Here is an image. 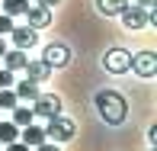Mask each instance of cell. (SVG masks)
Listing matches in <instances>:
<instances>
[{
  "mask_svg": "<svg viewBox=\"0 0 157 151\" xmlns=\"http://www.w3.org/2000/svg\"><path fill=\"white\" fill-rule=\"evenodd\" d=\"M93 103H96V113L103 116V122H109V125H122L125 116H128L125 97H122V93H116V90H99Z\"/></svg>",
  "mask_w": 157,
  "mask_h": 151,
  "instance_id": "1",
  "label": "cell"
},
{
  "mask_svg": "<svg viewBox=\"0 0 157 151\" xmlns=\"http://www.w3.org/2000/svg\"><path fill=\"white\" fill-rule=\"evenodd\" d=\"M74 132H77V125L71 119H64V116H55V119H48V125H45V141H71L74 138Z\"/></svg>",
  "mask_w": 157,
  "mask_h": 151,
  "instance_id": "2",
  "label": "cell"
},
{
  "mask_svg": "<svg viewBox=\"0 0 157 151\" xmlns=\"http://www.w3.org/2000/svg\"><path fill=\"white\" fill-rule=\"evenodd\" d=\"M32 113L39 119H55L61 116V97L58 93H39V97L32 100Z\"/></svg>",
  "mask_w": 157,
  "mask_h": 151,
  "instance_id": "3",
  "label": "cell"
},
{
  "mask_svg": "<svg viewBox=\"0 0 157 151\" xmlns=\"http://www.w3.org/2000/svg\"><path fill=\"white\" fill-rule=\"evenodd\" d=\"M42 61L48 64V68H67L71 64V48L64 45V42H48L45 48H42Z\"/></svg>",
  "mask_w": 157,
  "mask_h": 151,
  "instance_id": "4",
  "label": "cell"
},
{
  "mask_svg": "<svg viewBox=\"0 0 157 151\" xmlns=\"http://www.w3.org/2000/svg\"><path fill=\"white\" fill-rule=\"evenodd\" d=\"M103 68L109 71V74H125V71L132 68V52H125V48H109V52L103 55Z\"/></svg>",
  "mask_w": 157,
  "mask_h": 151,
  "instance_id": "5",
  "label": "cell"
},
{
  "mask_svg": "<svg viewBox=\"0 0 157 151\" xmlns=\"http://www.w3.org/2000/svg\"><path fill=\"white\" fill-rule=\"evenodd\" d=\"M119 16H122V26H125V29H144V26H151V23H147V10L138 6V3H128Z\"/></svg>",
  "mask_w": 157,
  "mask_h": 151,
  "instance_id": "6",
  "label": "cell"
},
{
  "mask_svg": "<svg viewBox=\"0 0 157 151\" xmlns=\"http://www.w3.org/2000/svg\"><path fill=\"white\" fill-rule=\"evenodd\" d=\"M132 71L138 77H154L157 74V55L154 52H138L132 55Z\"/></svg>",
  "mask_w": 157,
  "mask_h": 151,
  "instance_id": "7",
  "label": "cell"
},
{
  "mask_svg": "<svg viewBox=\"0 0 157 151\" xmlns=\"http://www.w3.org/2000/svg\"><path fill=\"white\" fill-rule=\"evenodd\" d=\"M26 16V23H29V29H45L48 23H52V10H48V6H39V3H29V10L23 13Z\"/></svg>",
  "mask_w": 157,
  "mask_h": 151,
  "instance_id": "8",
  "label": "cell"
},
{
  "mask_svg": "<svg viewBox=\"0 0 157 151\" xmlns=\"http://www.w3.org/2000/svg\"><path fill=\"white\" fill-rule=\"evenodd\" d=\"M10 35H13V45H16V48H23V52H29L35 42H39V32L29 29V26H13Z\"/></svg>",
  "mask_w": 157,
  "mask_h": 151,
  "instance_id": "9",
  "label": "cell"
},
{
  "mask_svg": "<svg viewBox=\"0 0 157 151\" xmlns=\"http://www.w3.org/2000/svg\"><path fill=\"white\" fill-rule=\"evenodd\" d=\"M19 141H23V145H29V148L42 145V141H45V129H42V125H35V122H29V125H23V129H19Z\"/></svg>",
  "mask_w": 157,
  "mask_h": 151,
  "instance_id": "10",
  "label": "cell"
},
{
  "mask_svg": "<svg viewBox=\"0 0 157 151\" xmlns=\"http://www.w3.org/2000/svg\"><path fill=\"white\" fill-rule=\"evenodd\" d=\"M26 81H32V84H42V81H48V74H52V68H48L45 61H26Z\"/></svg>",
  "mask_w": 157,
  "mask_h": 151,
  "instance_id": "11",
  "label": "cell"
},
{
  "mask_svg": "<svg viewBox=\"0 0 157 151\" xmlns=\"http://www.w3.org/2000/svg\"><path fill=\"white\" fill-rule=\"evenodd\" d=\"M13 93H16L19 103H32L42 90H39V84H32V81H16V84H13Z\"/></svg>",
  "mask_w": 157,
  "mask_h": 151,
  "instance_id": "12",
  "label": "cell"
},
{
  "mask_svg": "<svg viewBox=\"0 0 157 151\" xmlns=\"http://www.w3.org/2000/svg\"><path fill=\"white\" fill-rule=\"evenodd\" d=\"M0 58H3V68L6 71H23L26 61H29V55H26L23 48H13V52H3Z\"/></svg>",
  "mask_w": 157,
  "mask_h": 151,
  "instance_id": "13",
  "label": "cell"
},
{
  "mask_svg": "<svg viewBox=\"0 0 157 151\" xmlns=\"http://www.w3.org/2000/svg\"><path fill=\"white\" fill-rule=\"evenodd\" d=\"M13 125L16 129H23V125H29V122H35V113H32V106H23V103H16L13 106Z\"/></svg>",
  "mask_w": 157,
  "mask_h": 151,
  "instance_id": "14",
  "label": "cell"
},
{
  "mask_svg": "<svg viewBox=\"0 0 157 151\" xmlns=\"http://www.w3.org/2000/svg\"><path fill=\"white\" fill-rule=\"evenodd\" d=\"M96 10L103 13V16H119V13L128 6V0H93Z\"/></svg>",
  "mask_w": 157,
  "mask_h": 151,
  "instance_id": "15",
  "label": "cell"
},
{
  "mask_svg": "<svg viewBox=\"0 0 157 151\" xmlns=\"http://www.w3.org/2000/svg\"><path fill=\"white\" fill-rule=\"evenodd\" d=\"M29 10V0H3V13L6 16H23Z\"/></svg>",
  "mask_w": 157,
  "mask_h": 151,
  "instance_id": "16",
  "label": "cell"
},
{
  "mask_svg": "<svg viewBox=\"0 0 157 151\" xmlns=\"http://www.w3.org/2000/svg\"><path fill=\"white\" fill-rule=\"evenodd\" d=\"M19 138V129L13 122H0V145H10V141Z\"/></svg>",
  "mask_w": 157,
  "mask_h": 151,
  "instance_id": "17",
  "label": "cell"
},
{
  "mask_svg": "<svg viewBox=\"0 0 157 151\" xmlns=\"http://www.w3.org/2000/svg\"><path fill=\"white\" fill-rule=\"evenodd\" d=\"M19 100H16V93H13V87H3L0 90V109H13Z\"/></svg>",
  "mask_w": 157,
  "mask_h": 151,
  "instance_id": "18",
  "label": "cell"
},
{
  "mask_svg": "<svg viewBox=\"0 0 157 151\" xmlns=\"http://www.w3.org/2000/svg\"><path fill=\"white\" fill-rule=\"evenodd\" d=\"M10 29H13V16L0 13V35H10Z\"/></svg>",
  "mask_w": 157,
  "mask_h": 151,
  "instance_id": "19",
  "label": "cell"
},
{
  "mask_svg": "<svg viewBox=\"0 0 157 151\" xmlns=\"http://www.w3.org/2000/svg\"><path fill=\"white\" fill-rule=\"evenodd\" d=\"M13 84H16V81H13V71H0V90H3V87H13Z\"/></svg>",
  "mask_w": 157,
  "mask_h": 151,
  "instance_id": "20",
  "label": "cell"
},
{
  "mask_svg": "<svg viewBox=\"0 0 157 151\" xmlns=\"http://www.w3.org/2000/svg\"><path fill=\"white\" fill-rule=\"evenodd\" d=\"M6 151H32V148H29V145H23V141L16 138V141H10V145H6Z\"/></svg>",
  "mask_w": 157,
  "mask_h": 151,
  "instance_id": "21",
  "label": "cell"
},
{
  "mask_svg": "<svg viewBox=\"0 0 157 151\" xmlns=\"http://www.w3.org/2000/svg\"><path fill=\"white\" fill-rule=\"evenodd\" d=\"M32 151H61V148L55 145V141H42V145H35Z\"/></svg>",
  "mask_w": 157,
  "mask_h": 151,
  "instance_id": "22",
  "label": "cell"
},
{
  "mask_svg": "<svg viewBox=\"0 0 157 151\" xmlns=\"http://www.w3.org/2000/svg\"><path fill=\"white\" fill-rule=\"evenodd\" d=\"M135 3H138V6H144V10H154V3H157V0H135Z\"/></svg>",
  "mask_w": 157,
  "mask_h": 151,
  "instance_id": "23",
  "label": "cell"
},
{
  "mask_svg": "<svg viewBox=\"0 0 157 151\" xmlns=\"http://www.w3.org/2000/svg\"><path fill=\"white\" fill-rule=\"evenodd\" d=\"M35 3H39V6H48V10H52V6H55V3H61V0H35Z\"/></svg>",
  "mask_w": 157,
  "mask_h": 151,
  "instance_id": "24",
  "label": "cell"
},
{
  "mask_svg": "<svg viewBox=\"0 0 157 151\" xmlns=\"http://www.w3.org/2000/svg\"><path fill=\"white\" fill-rule=\"evenodd\" d=\"M6 52V42H3V35H0V55H3Z\"/></svg>",
  "mask_w": 157,
  "mask_h": 151,
  "instance_id": "25",
  "label": "cell"
},
{
  "mask_svg": "<svg viewBox=\"0 0 157 151\" xmlns=\"http://www.w3.org/2000/svg\"><path fill=\"white\" fill-rule=\"evenodd\" d=\"M151 151H157V148H151Z\"/></svg>",
  "mask_w": 157,
  "mask_h": 151,
  "instance_id": "26",
  "label": "cell"
}]
</instances>
